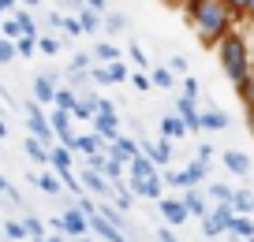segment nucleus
I'll list each match as a JSON object with an SVG mask.
<instances>
[{
    "instance_id": "72a5a7b5",
    "label": "nucleus",
    "mask_w": 254,
    "mask_h": 242,
    "mask_svg": "<svg viewBox=\"0 0 254 242\" xmlns=\"http://www.w3.org/2000/svg\"><path fill=\"white\" fill-rule=\"evenodd\" d=\"M8 235H11V239H23L26 227H23V224H8Z\"/></svg>"
},
{
    "instance_id": "dca6fc26",
    "label": "nucleus",
    "mask_w": 254,
    "mask_h": 242,
    "mask_svg": "<svg viewBox=\"0 0 254 242\" xmlns=\"http://www.w3.org/2000/svg\"><path fill=\"white\" fill-rule=\"evenodd\" d=\"M53 164L60 168V175L67 172V168H71V160H67V149H56V153H53Z\"/></svg>"
},
{
    "instance_id": "aec40b11",
    "label": "nucleus",
    "mask_w": 254,
    "mask_h": 242,
    "mask_svg": "<svg viewBox=\"0 0 254 242\" xmlns=\"http://www.w3.org/2000/svg\"><path fill=\"white\" fill-rule=\"evenodd\" d=\"M38 183H41V190H49V194H60V183H56L53 175H41Z\"/></svg>"
},
{
    "instance_id": "4c0bfd02",
    "label": "nucleus",
    "mask_w": 254,
    "mask_h": 242,
    "mask_svg": "<svg viewBox=\"0 0 254 242\" xmlns=\"http://www.w3.org/2000/svg\"><path fill=\"white\" fill-rule=\"evenodd\" d=\"M228 4H236V8H243V4H247V0H228Z\"/></svg>"
},
{
    "instance_id": "2eb2a0df",
    "label": "nucleus",
    "mask_w": 254,
    "mask_h": 242,
    "mask_svg": "<svg viewBox=\"0 0 254 242\" xmlns=\"http://www.w3.org/2000/svg\"><path fill=\"white\" fill-rule=\"evenodd\" d=\"M232 227H236L239 235H247V239H254V224H251V220H243V216H232Z\"/></svg>"
},
{
    "instance_id": "f03ea898",
    "label": "nucleus",
    "mask_w": 254,
    "mask_h": 242,
    "mask_svg": "<svg viewBox=\"0 0 254 242\" xmlns=\"http://www.w3.org/2000/svg\"><path fill=\"white\" fill-rule=\"evenodd\" d=\"M221 23H224V8L217 4V0H206V4L198 8V26L206 34H217V30H221Z\"/></svg>"
},
{
    "instance_id": "0eeeda50",
    "label": "nucleus",
    "mask_w": 254,
    "mask_h": 242,
    "mask_svg": "<svg viewBox=\"0 0 254 242\" xmlns=\"http://www.w3.org/2000/svg\"><path fill=\"white\" fill-rule=\"evenodd\" d=\"M180 112H183V127H198V112H194V97H183V101H180Z\"/></svg>"
},
{
    "instance_id": "9d476101",
    "label": "nucleus",
    "mask_w": 254,
    "mask_h": 242,
    "mask_svg": "<svg viewBox=\"0 0 254 242\" xmlns=\"http://www.w3.org/2000/svg\"><path fill=\"white\" fill-rule=\"evenodd\" d=\"M131 175H135V179H150L153 164H150V160H142V156H135V160H131Z\"/></svg>"
},
{
    "instance_id": "4be33fe9",
    "label": "nucleus",
    "mask_w": 254,
    "mask_h": 242,
    "mask_svg": "<svg viewBox=\"0 0 254 242\" xmlns=\"http://www.w3.org/2000/svg\"><path fill=\"white\" fill-rule=\"evenodd\" d=\"M198 123H206V127H224V116H217V112H209V116H198Z\"/></svg>"
},
{
    "instance_id": "ea45409f",
    "label": "nucleus",
    "mask_w": 254,
    "mask_h": 242,
    "mask_svg": "<svg viewBox=\"0 0 254 242\" xmlns=\"http://www.w3.org/2000/svg\"><path fill=\"white\" fill-rule=\"evenodd\" d=\"M251 134H254V112H251Z\"/></svg>"
},
{
    "instance_id": "4468645a",
    "label": "nucleus",
    "mask_w": 254,
    "mask_h": 242,
    "mask_svg": "<svg viewBox=\"0 0 254 242\" xmlns=\"http://www.w3.org/2000/svg\"><path fill=\"white\" fill-rule=\"evenodd\" d=\"M183 209H187V212H198V216H202V212H206V205H202L198 194H187V197H183Z\"/></svg>"
},
{
    "instance_id": "7c9ffc66",
    "label": "nucleus",
    "mask_w": 254,
    "mask_h": 242,
    "mask_svg": "<svg viewBox=\"0 0 254 242\" xmlns=\"http://www.w3.org/2000/svg\"><path fill=\"white\" fill-rule=\"evenodd\" d=\"M23 227H26V231H30V235H34V239H38V235H41V224H38V220H34V216H30V220H26V224H23Z\"/></svg>"
},
{
    "instance_id": "c756f323",
    "label": "nucleus",
    "mask_w": 254,
    "mask_h": 242,
    "mask_svg": "<svg viewBox=\"0 0 254 242\" xmlns=\"http://www.w3.org/2000/svg\"><path fill=\"white\" fill-rule=\"evenodd\" d=\"M53 127H56V131H64V127H67V112H56V116H53Z\"/></svg>"
},
{
    "instance_id": "412c9836",
    "label": "nucleus",
    "mask_w": 254,
    "mask_h": 242,
    "mask_svg": "<svg viewBox=\"0 0 254 242\" xmlns=\"http://www.w3.org/2000/svg\"><path fill=\"white\" fill-rule=\"evenodd\" d=\"M38 48H41V52H49V56H53L56 48H60V41H53V38H38Z\"/></svg>"
},
{
    "instance_id": "f8f14e48",
    "label": "nucleus",
    "mask_w": 254,
    "mask_h": 242,
    "mask_svg": "<svg viewBox=\"0 0 254 242\" xmlns=\"http://www.w3.org/2000/svg\"><path fill=\"white\" fill-rule=\"evenodd\" d=\"M64 227H67V231H75V235H82V231H86V220H82L79 216V212H67V216H64Z\"/></svg>"
},
{
    "instance_id": "a19ab883",
    "label": "nucleus",
    "mask_w": 254,
    "mask_h": 242,
    "mask_svg": "<svg viewBox=\"0 0 254 242\" xmlns=\"http://www.w3.org/2000/svg\"><path fill=\"white\" fill-rule=\"evenodd\" d=\"M26 4H38V0H26Z\"/></svg>"
},
{
    "instance_id": "7ed1b4c3",
    "label": "nucleus",
    "mask_w": 254,
    "mask_h": 242,
    "mask_svg": "<svg viewBox=\"0 0 254 242\" xmlns=\"http://www.w3.org/2000/svg\"><path fill=\"white\" fill-rule=\"evenodd\" d=\"M224 227H232V209H228V205H221V209L209 216L206 231H209V235H217V231H224Z\"/></svg>"
},
{
    "instance_id": "79ce46f5",
    "label": "nucleus",
    "mask_w": 254,
    "mask_h": 242,
    "mask_svg": "<svg viewBox=\"0 0 254 242\" xmlns=\"http://www.w3.org/2000/svg\"><path fill=\"white\" fill-rule=\"evenodd\" d=\"M49 242H60V239H49Z\"/></svg>"
},
{
    "instance_id": "20e7f679",
    "label": "nucleus",
    "mask_w": 254,
    "mask_h": 242,
    "mask_svg": "<svg viewBox=\"0 0 254 242\" xmlns=\"http://www.w3.org/2000/svg\"><path fill=\"white\" fill-rule=\"evenodd\" d=\"M26 112H30V131L38 134V138H49V123H45V119H41L38 104H26Z\"/></svg>"
},
{
    "instance_id": "473e14b6",
    "label": "nucleus",
    "mask_w": 254,
    "mask_h": 242,
    "mask_svg": "<svg viewBox=\"0 0 254 242\" xmlns=\"http://www.w3.org/2000/svg\"><path fill=\"white\" fill-rule=\"evenodd\" d=\"M213 197H217V201H228L232 190H228V187H213Z\"/></svg>"
},
{
    "instance_id": "c85d7f7f",
    "label": "nucleus",
    "mask_w": 254,
    "mask_h": 242,
    "mask_svg": "<svg viewBox=\"0 0 254 242\" xmlns=\"http://www.w3.org/2000/svg\"><path fill=\"white\" fill-rule=\"evenodd\" d=\"M94 26H97V15H94V11H86V15H82V30H94Z\"/></svg>"
},
{
    "instance_id": "6ab92c4d",
    "label": "nucleus",
    "mask_w": 254,
    "mask_h": 242,
    "mask_svg": "<svg viewBox=\"0 0 254 242\" xmlns=\"http://www.w3.org/2000/svg\"><path fill=\"white\" fill-rule=\"evenodd\" d=\"M53 101H56V104H60V108H64V112H67V108H75V97H71V94H67V90H64V94H56V97H53Z\"/></svg>"
},
{
    "instance_id": "393cba45",
    "label": "nucleus",
    "mask_w": 254,
    "mask_h": 242,
    "mask_svg": "<svg viewBox=\"0 0 254 242\" xmlns=\"http://www.w3.org/2000/svg\"><path fill=\"white\" fill-rule=\"evenodd\" d=\"M153 82H157V86H172V75H168V71H153Z\"/></svg>"
},
{
    "instance_id": "c9c22d12",
    "label": "nucleus",
    "mask_w": 254,
    "mask_h": 242,
    "mask_svg": "<svg viewBox=\"0 0 254 242\" xmlns=\"http://www.w3.org/2000/svg\"><path fill=\"white\" fill-rule=\"evenodd\" d=\"M161 235V242H176V235H168V231H157Z\"/></svg>"
},
{
    "instance_id": "9b49d317",
    "label": "nucleus",
    "mask_w": 254,
    "mask_h": 242,
    "mask_svg": "<svg viewBox=\"0 0 254 242\" xmlns=\"http://www.w3.org/2000/svg\"><path fill=\"white\" fill-rule=\"evenodd\" d=\"M34 94H38V101H53L56 90H53V82H49V78H38V82H34Z\"/></svg>"
},
{
    "instance_id": "5701e85b",
    "label": "nucleus",
    "mask_w": 254,
    "mask_h": 242,
    "mask_svg": "<svg viewBox=\"0 0 254 242\" xmlns=\"http://www.w3.org/2000/svg\"><path fill=\"white\" fill-rule=\"evenodd\" d=\"M105 78H112V82H120V78H127V71L120 67V63H112V67L105 71Z\"/></svg>"
},
{
    "instance_id": "39448f33",
    "label": "nucleus",
    "mask_w": 254,
    "mask_h": 242,
    "mask_svg": "<svg viewBox=\"0 0 254 242\" xmlns=\"http://www.w3.org/2000/svg\"><path fill=\"white\" fill-rule=\"evenodd\" d=\"M161 131H165V138H180V134H187V127H183V119L165 116V119H161Z\"/></svg>"
},
{
    "instance_id": "bb28decb",
    "label": "nucleus",
    "mask_w": 254,
    "mask_h": 242,
    "mask_svg": "<svg viewBox=\"0 0 254 242\" xmlns=\"http://www.w3.org/2000/svg\"><path fill=\"white\" fill-rule=\"evenodd\" d=\"M86 183H90L94 190H105V179H101V175H94V172H86Z\"/></svg>"
},
{
    "instance_id": "1a4fd4ad",
    "label": "nucleus",
    "mask_w": 254,
    "mask_h": 242,
    "mask_svg": "<svg viewBox=\"0 0 254 242\" xmlns=\"http://www.w3.org/2000/svg\"><path fill=\"white\" fill-rule=\"evenodd\" d=\"M135 187H138V194H146V197H161V183L153 179H135Z\"/></svg>"
},
{
    "instance_id": "e433bc0d",
    "label": "nucleus",
    "mask_w": 254,
    "mask_h": 242,
    "mask_svg": "<svg viewBox=\"0 0 254 242\" xmlns=\"http://www.w3.org/2000/svg\"><path fill=\"white\" fill-rule=\"evenodd\" d=\"M90 4H94V8H105V0H90Z\"/></svg>"
},
{
    "instance_id": "f704fd0d",
    "label": "nucleus",
    "mask_w": 254,
    "mask_h": 242,
    "mask_svg": "<svg viewBox=\"0 0 254 242\" xmlns=\"http://www.w3.org/2000/svg\"><path fill=\"white\" fill-rule=\"evenodd\" d=\"M4 34H8V38H19V23H15V19H11V23H4Z\"/></svg>"
},
{
    "instance_id": "cd10ccee",
    "label": "nucleus",
    "mask_w": 254,
    "mask_h": 242,
    "mask_svg": "<svg viewBox=\"0 0 254 242\" xmlns=\"http://www.w3.org/2000/svg\"><path fill=\"white\" fill-rule=\"evenodd\" d=\"M75 116H79V119H86V116H94V104H75Z\"/></svg>"
},
{
    "instance_id": "a211bd4d",
    "label": "nucleus",
    "mask_w": 254,
    "mask_h": 242,
    "mask_svg": "<svg viewBox=\"0 0 254 242\" xmlns=\"http://www.w3.org/2000/svg\"><path fill=\"white\" fill-rule=\"evenodd\" d=\"M150 156L157 164H168V145H150Z\"/></svg>"
},
{
    "instance_id": "2f4dec72",
    "label": "nucleus",
    "mask_w": 254,
    "mask_h": 242,
    "mask_svg": "<svg viewBox=\"0 0 254 242\" xmlns=\"http://www.w3.org/2000/svg\"><path fill=\"white\" fill-rule=\"evenodd\" d=\"M19 52L30 56V52H34V38H23V41H19Z\"/></svg>"
},
{
    "instance_id": "423d86ee",
    "label": "nucleus",
    "mask_w": 254,
    "mask_h": 242,
    "mask_svg": "<svg viewBox=\"0 0 254 242\" xmlns=\"http://www.w3.org/2000/svg\"><path fill=\"white\" fill-rule=\"evenodd\" d=\"M161 212H165L172 224H183V220H187V209H183L180 201H161Z\"/></svg>"
},
{
    "instance_id": "f3484780",
    "label": "nucleus",
    "mask_w": 254,
    "mask_h": 242,
    "mask_svg": "<svg viewBox=\"0 0 254 242\" xmlns=\"http://www.w3.org/2000/svg\"><path fill=\"white\" fill-rule=\"evenodd\" d=\"M26 153H30L34 160H49V153H45V149H41V145H38V142H34V138L26 142Z\"/></svg>"
},
{
    "instance_id": "37998d69",
    "label": "nucleus",
    "mask_w": 254,
    "mask_h": 242,
    "mask_svg": "<svg viewBox=\"0 0 254 242\" xmlns=\"http://www.w3.org/2000/svg\"><path fill=\"white\" fill-rule=\"evenodd\" d=\"M247 4H254V0H247Z\"/></svg>"
},
{
    "instance_id": "ddd939ff",
    "label": "nucleus",
    "mask_w": 254,
    "mask_h": 242,
    "mask_svg": "<svg viewBox=\"0 0 254 242\" xmlns=\"http://www.w3.org/2000/svg\"><path fill=\"white\" fill-rule=\"evenodd\" d=\"M97 131L105 138H116V116H97Z\"/></svg>"
},
{
    "instance_id": "6e6552de",
    "label": "nucleus",
    "mask_w": 254,
    "mask_h": 242,
    "mask_svg": "<svg viewBox=\"0 0 254 242\" xmlns=\"http://www.w3.org/2000/svg\"><path fill=\"white\" fill-rule=\"evenodd\" d=\"M224 164H228L232 172H239V175L251 172V164H247V156H243V153H224Z\"/></svg>"
},
{
    "instance_id": "b1692460",
    "label": "nucleus",
    "mask_w": 254,
    "mask_h": 242,
    "mask_svg": "<svg viewBox=\"0 0 254 242\" xmlns=\"http://www.w3.org/2000/svg\"><path fill=\"white\" fill-rule=\"evenodd\" d=\"M11 56H15V48H11L8 41H4V38H0V63H8Z\"/></svg>"
},
{
    "instance_id": "a878e982",
    "label": "nucleus",
    "mask_w": 254,
    "mask_h": 242,
    "mask_svg": "<svg viewBox=\"0 0 254 242\" xmlns=\"http://www.w3.org/2000/svg\"><path fill=\"white\" fill-rule=\"evenodd\" d=\"M97 56H101V60H116V48L112 45H97Z\"/></svg>"
},
{
    "instance_id": "58836bf2",
    "label": "nucleus",
    "mask_w": 254,
    "mask_h": 242,
    "mask_svg": "<svg viewBox=\"0 0 254 242\" xmlns=\"http://www.w3.org/2000/svg\"><path fill=\"white\" fill-rule=\"evenodd\" d=\"M4 134H8V127H4V123H0V138H4Z\"/></svg>"
},
{
    "instance_id": "f257e3e1",
    "label": "nucleus",
    "mask_w": 254,
    "mask_h": 242,
    "mask_svg": "<svg viewBox=\"0 0 254 242\" xmlns=\"http://www.w3.org/2000/svg\"><path fill=\"white\" fill-rule=\"evenodd\" d=\"M224 71H228L236 82H243V75H247V56H243V41H236V38H228L224 41Z\"/></svg>"
}]
</instances>
